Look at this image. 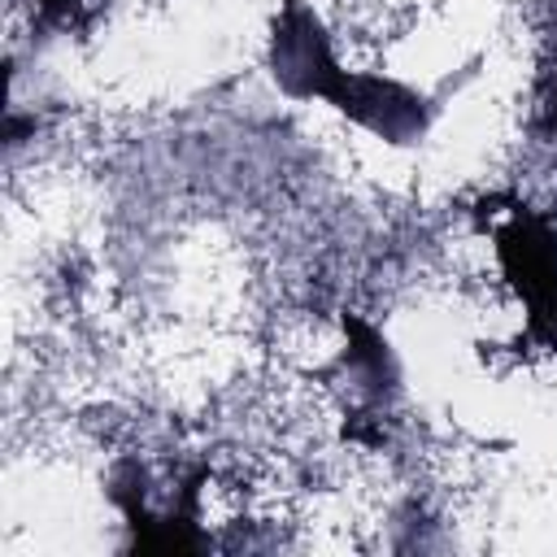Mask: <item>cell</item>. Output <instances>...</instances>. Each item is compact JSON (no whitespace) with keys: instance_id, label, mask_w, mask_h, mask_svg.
Returning a JSON list of instances; mask_svg holds the SVG:
<instances>
[{"instance_id":"6","label":"cell","mask_w":557,"mask_h":557,"mask_svg":"<svg viewBox=\"0 0 557 557\" xmlns=\"http://www.w3.org/2000/svg\"><path fill=\"white\" fill-rule=\"evenodd\" d=\"M39 9H44V13H70L74 0H39Z\"/></svg>"},{"instance_id":"1","label":"cell","mask_w":557,"mask_h":557,"mask_svg":"<svg viewBox=\"0 0 557 557\" xmlns=\"http://www.w3.org/2000/svg\"><path fill=\"white\" fill-rule=\"evenodd\" d=\"M496 261L527 309V339L557 352V231L540 213L513 209L496 226Z\"/></svg>"},{"instance_id":"4","label":"cell","mask_w":557,"mask_h":557,"mask_svg":"<svg viewBox=\"0 0 557 557\" xmlns=\"http://www.w3.org/2000/svg\"><path fill=\"white\" fill-rule=\"evenodd\" d=\"M344 331H348V352L339 366H344L352 392L361 400H383L396 387V357H392L387 339L361 318H344Z\"/></svg>"},{"instance_id":"2","label":"cell","mask_w":557,"mask_h":557,"mask_svg":"<svg viewBox=\"0 0 557 557\" xmlns=\"http://www.w3.org/2000/svg\"><path fill=\"white\" fill-rule=\"evenodd\" d=\"M265 70L287 100L309 104V100H331L348 65L335 57L326 22L309 0H278L265 39Z\"/></svg>"},{"instance_id":"3","label":"cell","mask_w":557,"mask_h":557,"mask_svg":"<svg viewBox=\"0 0 557 557\" xmlns=\"http://www.w3.org/2000/svg\"><path fill=\"white\" fill-rule=\"evenodd\" d=\"M326 104L392 148L418 144L435 117V104L426 91H418L392 74H370V70H344V78Z\"/></svg>"},{"instance_id":"5","label":"cell","mask_w":557,"mask_h":557,"mask_svg":"<svg viewBox=\"0 0 557 557\" xmlns=\"http://www.w3.org/2000/svg\"><path fill=\"white\" fill-rule=\"evenodd\" d=\"M544 122H548V131H557V44H553V91L544 100Z\"/></svg>"}]
</instances>
